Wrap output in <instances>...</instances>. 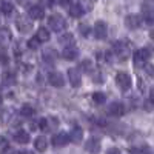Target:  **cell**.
Listing matches in <instances>:
<instances>
[{
	"label": "cell",
	"instance_id": "35",
	"mask_svg": "<svg viewBox=\"0 0 154 154\" xmlns=\"http://www.w3.org/2000/svg\"><path fill=\"white\" fill-rule=\"evenodd\" d=\"M38 128H40V130H43V131H48V122H46L45 117L38 120Z\"/></svg>",
	"mask_w": 154,
	"mask_h": 154
},
{
	"label": "cell",
	"instance_id": "8",
	"mask_svg": "<svg viewBox=\"0 0 154 154\" xmlns=\"http://www.w3.org/2000/svg\"><path fill=\"white\" fill-rule=\"evenodd\" d=\"M68 79H69V83L74 86V88H79L82 85V74H80V69L79 68H69L68 69Z\"/></svg>",
	"mask_w": 154,
	"mask_h": 154
},
{
	"label": "cell",
	"instance_id": "43",
	"mask_svg": "<svg viewBox=\"0 0 154 154\" xmlns=\"http://www.w3.org/2000/svg\"><path fill=\"white\" fill-rule=\"evenodd\" d=\"M43 2H45V3L48 5V6H53V5H54V3H53L54 0H43Z\"/></svg>",
	"mask_w": 154,
	"mask_h": 154
},
{
	"label": "cell",
	"instance_id": "24",
	"mask_svg": "<svg viewBox=\"0 0 154 154\" xmlns=\"http://www.w3.org/2000/svg\"><path fill=\"white\" fill-rule=\"evenodd\" d=\"M0 11L3 12L5 16H9V14H12V11H14V5H12L11 2H2L0 3Z\"/></svg>",
	"mask_w": 154,
	"mask_h": 154
},
{
	"label": "cell",
	"instance_id": "31",
	"mask_svg": "<svg viewBox=\"0 0 154 154\" xmlns=\"http://www.w3.org/2000/svg\"><path fill=\"white\" fill-rule=\"evenodd\" d=\"M79 32H80L83 37H88L89 34H91V28H89L88 25H85V23H80V25H79Z\"/></svg>",
	"mask_w": 154,
	"mask_h": 154
},
{
	"label": "cell",
	"instance_id": "30",
	"mask_svg": "<svg viewBox=\"0 0 154 154\" xmlns=\"http://www.w3.org/2000/svg\"><path fill=\"white\" fill-rule=\"evenodd\" d=\"M46 122H48V131H49V130H54V128L59 126V119L54 117V116H53V117H48Z\"/></svg>",
	"mask_w": 154,
	"mask_h": 154
},
{
	"label": "cell",
	"instance_id": "19",
	"mask_svg": "<svg viewBox=\"0 0 154 154\" xmlns=\"http://www.w3.org/2000/svg\"><path fill=\"white\" fill-rule=\"evenodd\" d=\"M34 146H35V149H37L38 152H45L46 148H48V140H46V137H43V136L37 137V139L34 140Z\"/></svg>",
	"mask_w": 154,
	"mask_h": 154
},
{
	"label": "cell",
	"instance_id": "38",
	"mask_svg": "<svg viewBox=\"0 0 154 154\" xmlns=\"http://www.w3.org/2000/svg\"><path fill=\"white\" fill-rule=\"evenodd\" d=\"M106 154H120V151H119L117 148H109V149L106 151Z\"/></svg>",
	"mask_w": 154,
	"mask_h": 154
},
{
	"label": "cell",
	"instance_id": "2",
	"mask_svg": "<svg viewBox=\"0 0 154 154\" xmlns=\"http://www.w3.org/2000/svg\"><path fill=\"white\" fill-rule=\"evenodd\" d=\"M66 20L63 19L60 14H53V16H49L48 17V26L53 29V31H56V32H60V31H63L66 28Z\"/></svg>",
	"mask_w": 154,
	"mask_h": 154
},
{
	"label": "cell",
	"instance_id": "27",
	"mask_svg": "<svg viewBox=\"0 0 154 154\" xmlns=\"http://www.w3.org/2000/svg\"><path fill=\"white\" fill-rule=\"evenodd\" d=\"M34 112H35V109L31 105H23L22 109H20V114L23 116V117H32Z\"/></svg>",
	"mask_w": 154,
	"mask_h": 154
},
{
	"label": "cell",
	"instance_id": "40",
	"mask_svg": "<svg viewBox=\"0 0 154 154\" xmlns=\"http://www.w3.org/2000/svg\"><path fill=\"white\" fill-rule=\"evenodd\" d=\"M149 100L154 103V88H151V91H149Z\"/></svg>",
	"mask_w": 154,
	"mask_h": 154
},
{
	"label": "cell",
	"instance_id": "4",
	"mask_svg": "<svg viewBox=\"0 0 154 154\" xmlns=\"http://www.w3.org/2000/svg\"><path fill=\"white\" fill-rule=\"evenodd\" d=\"M116 83H117V86H119V88L122 89V91L125 93V91H128V89L131 88V83H133L131 75L128 74V72L120 71V72L116 74Z\"/></svg>",
	"mask_w": 154,
	"mask_h": 154
},
{
	"label": "cell",
	"instance_id": "39",
	"mask_svg": "<svg viewBox=\"0 0 154 154\" xmlns=\"http://www.w3.org/2000/svg\"><path fill=\"white\" fill-rule=\"evenodd\" d=\"M37 126H38V122H31V130H32V131L37 130Z\"/></svg>",
	"mask_w": 154,
	"mask_h": 154
},
{
	"label": "cell",
	"instance_id": "33",
	"mask_svg": "<svg viewBox=\"0 0 154 154\" xmlns=\"http://www.w3.org/2000/svg\"><path fill=\"white\" fill-rule=\"evenodd\" d=\"M133 154H152L149 148H133Z\"/></svg>",
	"mask_w": 154,
	"mask_h": 154
},
{
	"label": "cell",
	"instance_id": "7",
	"mask_svg": "<svg viewBox=\"0 0 154 154\" xmlns=\"http://www.w3.org/2000/svg\"><path fill=\"white\" fill-rule=\"evenodd\" d=\"M142 25V17L139 14H128L125 17V26L128 29H139Z\"/></svg>",
	"mask_w": 154,
	"mask_h": 154
},
{
	"label": "cell",
	"instance_id": "13",
	"mask_svg": "<svg viewBox=\"0 0 154 154\" xmlns=\"http://www.w3.org/2000/svg\"><path fill=\"white\" fill-rule=\"evenodd\" d=\"M28 16L32 19V20H42L45 17V11H43V6L40 5H32L28 11Z\"/></svg>",
	"mask_w": 154,
	"mask_h": 154
},
{
	"label": "cell",
	"instance_id": "5",
	"mask_svg": "<svg viewBox=\"0 0 154 154\" xmlns=\"http://www.w3.org/2000/svg\"><path fill=\"white\" fill-rule=\"evenodd\" d=\"M151 53L146 49V48H142V49H137L134 53V66L136 68H140V66H145L146 60L149 59Z\"/></svg>",
	"mask_w": 154,
	"mask_h": 154
},
{
	"label": "cell",
	"instance_id": "41",
	"mask_svg": "<svg viewBox=\"0 0 154 154\" xmlns=\"http://www.w3.org/2000/svg\"><path fill=\"white\" fill-rule=\"evenodd\" d=\"M69 2H71V0H60V5H62V6H68Z\"/></svg>",
	"mask_w": 154,
	"mask_h": 154
},
{
	"label": "cell",
	"instance_id": "18",
	"mask_svg": "<svg viewBox=\"0 0 154 154\" xmlns=\"http://www.w3.org/2000/svg\"><path fill=\"white\" fill-rule=\"evenodd\" d=\"M29 134L25 131V130H19L16 134H14V140L17 143H22V145H25V143H28L29 142Z\"/></svg>",
	"mask_w": 154,
	"mask_h": 154
},
{
	"label": "cell",
	"instance_id": "3",
	"mask_svg": "<svg viewBox=\"0 0 154 154\" xmlns=\"http://www.w3.org/2000/svg\"><path fill=\"white\" fill-rule=\"evenodd\" d=\"M112 49H114V54L117 56L119 60H126L128 57H130V53H131L130 45H128L126 42H122V40L116 42L114 46H112Z\"/></svg>",
	"mask_w": 154,
	"mask_h": 154
},
{
	"label": "cell",
	"instance_id": "42",
	"mask_svg": "<svg viewBox=\"0 0 154 154\" xmlns=\"http://www.w3.org/2000/svg\"><path fill=\"white\" fill-rule=\"evenodd\" d=\"M19 154H34V152L29 149H22V151H19Z\"/></svg>",
	"mask_w": 154,
	"mask_h": 154
},
{
	"label": "cell",
	"instance_id": "45",
	"mask_svg": "<svg viewBox=\"0 0 154 154\" xmlns=\"http://www.w3.org/2000/svg\"><path fill=\"white\" fill-rule=\"evenodd\" d=\"M0 106H2V97H0Z\"/></svg>",
	"mask_w": 154,
	"mask_h": 154
},
{
	"label": "cell",
	"instance_id": "11",
	"mask_svg": "<svg viewBox=\"0 0 154 154\" xmlns=\"http://www.w3.org/2000/svg\"><path fill=\"white\" fill-rule=\"evenodd\" d=\"M108 114L114 116V117H120V116L125 114V106L122 102H112V103L108 106Z\"/></svg>",
	"mask_w": 154,
	"mask_h": 154
},
{
	"label": "cell",
	"instance_id": "15",
	"mask_svg": "<svg viewBox=\"0 0 154 154\" xmlns=\"http://www.w3.org/2000/svg\"><path fill=\"white\" fill-rule=\"evenodd\" d=\"M69 139H71V142H74V143H80L82 140H83V130H82L79 125H75L72 130H71Z\"/></svg>",
	"mask_w": 154,
	"mask_h": 154
},
{
	"label": "cell",
	"instance_id": "34",
	"mask_svg": "<svg viewBox=\"0 0 154 154\" xmlns=\"http://www.w3.org/2000/svg\"><path fill=\"white\" fill-rule=\"evenodd\" d=\"M0 63H2V65H8V63H9L8 54L5 53V51H0Z\"/></svg>",
	"mask_w": 154,
	"mask_h": 154
},
{
	"label": "cell",
	"instance_id": "25",
	"mask_svg": "<svg viewBox=\"0 0 154 154\" xmlns=\"http://www.w3.org/2000/svg\"><path fill=\"white\" fill-rule=\"evenodd\" d=\"M143 19L146 23H151V25L154 23V11L151 8H148L146 5L143 6Z\"/></svg>",
	"mask_w": 154,
	"mask_h": 154
},
{
	"label": "cell",
	"instance_id": "23",
	"mask_svg": "<svg viewBox=\"0 0 154 154\" xmlns=\"http://www.w3.org/2000/svg\"><path fill=\"white\" fill-rule=\"evenodd\" d=\"M11 117H12V111L9 108H3L2 111H0V123H3V125L9 123Z\"/></svg>",
	"mask_w": 154,
	"mask_h": 154
},
{
	"label": "cell",
	"instance_id": "37",
	"mask_svg": "<svg viewBox=\"0 0 154 154\" xmlns=\"http://www.w3.org/2000/svg\"><path fill=\"white\" fill-rule=\"evenodd\" d=\"M0 154H14V149L9 148V146H6L5 149H2V152H0Z\"/></svg>",
	"mask_w": 154,
	"mask_h": 154
},
{
	"label": "cell",
	"instance_id": "21",
	"mask_svg": "<svg viewBox=\"0 0 154 154\" xmlns=\"http://www.w3.org/2000/svg\"><path fill=\"white\" fill-rule=\"evenodd\" d=\"M69 16L74 17V19H80V17L83 16V8H82V5H79V3L71 5V8H69Z\"/></svg>",
	"mask_w": 154,
	"mask_h": 154
},
{
	"label": "cell",
	"instance_id": "28",
	"mask_svg": "<svg viewBox=\"0 0 154 154\" xmlns=\"http://www.w3.org/2000/svg\"><path fill=\"white\" fill-rule=\"evenodd\" d=\"M2 82L6 83V85H12V83H16V77L12 72H5L2 75Z\"/></svg>",
	"mask_w": 154,
	"mask_h": 154
},
{
	"label": "cell",
	"instance_id": "26",
	"mask_svg": "<svg viewBox=\"0 0 154 154\" xmlns=\"http://www.w3.org/2000/svg\"><path fill=\"white\" fill-rule=\"evenodd\" d=\"M105 100H106V96L105 93H100V91H96L93 94V102L96 105H102V103H105Z\"/></svg>",
	"mask_w": 154,
	"mask_h": 154
},
{
	"label": "cell",
	"instance_id": "6",
	"mask_svg": "<svg viewBox=\"0 0 154 154\" xmlns=\"http://www.w3.org/2000/svg\"><path fill=\"white\" fill-rule=\"evenodd\" d=\"M93 32H94V37L97 40H105L106 35H108V25L103 20H97L96 25H94Z\"/></svg>",
	"mask_w": 154,
	"mask_h": 154
},
{
	"label": "cell",
	"instance_id": "29",
	"mask_svg": "<svg viewBox=\"0 0 154 154\" xmlns=\"http://www.w3.org/2000/svg\"><path fill=\"white\" fill-rule=\"evenodd\" d=\"M80 69H83L85 72L93 71V62H91V60H88V59L82 60V63H80Z\"/></svg>",
	"mask_w": 154,
	"mask_h": 154
},
{
	"label": "cell",
	"instance_id": "22",
	"mask_svg": "<svg viewBox=\"0 0 154 154\" xmlns=\"http://www.w3.org/2000/svg\"><path fill=\"white\" fill-rule=\"evenodd\" d=\"M35 38H37L40 43L48 42V40H49V31H48L46 28H38V31L35 32Z\"/></svg>",
	"mask_w": 154,
	"mask_h": 154
},
{
	"label": "cell",
	"instance_id": "9",
	"mask_svg": "<svg viewBox=\"0 0 154 154\" xmlns=\"http://www.w3.org/2000/svg\"><path fill=\"white\" fill-rule=\"evenodd\" d=\"M48 82L53 85L54 88H62L63 85H65V77H63V74L54 71V72L48 74Z\"/></svg>",
	"mask_w": 154,
	"mask_h": 154
},
{
	"label": "cell",
	"instance_id": "36",
	"mask_svg": "<svg viewBox=\"0 0 154 154\" xmlns=\"http://www.w3.org/2000/svg\"><path fill=\"white\" fill-rule=\"evenodd\" d=\"M145 71H146L148 75L154 77V65H152V63H148V65H145Z\"/></svg>",
	"mask_w": 154,
	"mask_h": 154
},
{
	"label": "cell",
	"instance_id": "10",
	"mask_svg": "<svg viewBox=\"0 0 154 154\" xmlns=\"http://www.w3.org/2000/svg\"><path fill=\"white\" fill-rule=\"evenodd\" d=\"M100 148H102V143L97 137H91L88 139V142L85 143V149L89 152V154H99L100 152Z\"/></svg>",
	"mask_w": 154,
	"mask_h": 154
},
{
	"label": "cell",
	"instance_id": "44",
	"mask_svg": "<svg viewBox=\"0 0 154 154\" xmlns=\"http://www.w3.org/2000/svg\"><path fill=\"white\" fill-rule=\"evenodd\" d=\"M149 37H151L152 40H154V29H151V31H149Z\"/></svg>",
	"mask_w": 154,
	"mask_h": 154
},
{
	"label": "cell",
	"instance_id": "32",
	"mask_svg": "<svg viewBox=\"0 0 154 154\" xmlns=\"http://www.w3.org/2000/svg\"><path fill=\"white\" fill-rule=\"evenodd\" d=\"M38 45H40V42H38L35 37L29 38V40H28V43H26V46H28L29 49H37V48H38Z\"/></svg>",
	"mask_w": 154,
	"mask_h": 154
},
{
	"label": "cell",
	"instance_id": "16",
	"mask_svg": "<svg viewBox=\"0 0 154 154\" xmlns=\"http://www.w3.org/2000/svg\"><path fill=\"white\" fill-rule=\"evenodd\" d=\"M42 56H43V60L46 63H54L59 59V53H57L56 49H53V48H46L43 53H42Z\"/></svg>",
	"mask_w": 154,
	"mask_h": 154
},
{
	"label": "cell",
	"instance_id": "12",
	"mask_svg": "<svg viewBox=\"0 0 154 154\" xmlns=\"http://www.w3.org/2000/svg\"><path fill=\"white\" fill-rule=\"evenodd\" d=\"M69 142H71V139H69V134H66V133H59V134H56V136L53 137V145L57 146V148L65 146V145H68Z\"/></svg>",
	"mask_w": 154,
	"mask_h": 154
},
{
	"label": "cell",
	"instance_id": "14",
	"mask_svg": "<svg viewBox=\"0 0 154 154\" xmlns=\"http://www.w3.org/2000/svg\"><path fill=\"white\" fill-rule=\"evenodd\" d=\"M62 56H63V59H66V60H75L77 57H79V49H77V46H74V45L65 46Z\"/></svg>",
	"mask_w": 154,
	"mask_h": 154
},
{
	"label": "cell",
	"instance_id": "17",
	"mask_svg": "<svg viewBox=\"0 0 154 154\" xmlns=\"http://www.w3.org/2000/svg\"><path fill=\"white\" fill-rule=\"evenodd\" d=\"M11 38H12V34L8 28H0V45L2 46H8L11 43Z\"/></svg>",
	"mask_w": 154,
	"mask_h": 154
},
{
	"label": "cell",
	"instance_id": "1",
	"mask_svg": "<svg viewBox=\"0 0 154 154\" xmlns=\"http://www.w3.org/2000/svg\"><path fill=\"white\" fill-rule=\"evenodd\" d=\"M16 26L22 34H28L32 31V19L26 14H19L16 19Z\"/></svg>",
	"mask_w": 154,
	"mask_h": 154
},
{
	"label": "cell",
	"instance_id": "20",
	"mask_svg": "<svg viewBox=\"0 0 154 154\" xmlns=\"http://www.w3.org/2000/svg\"><path fill=\"white\" fill-rule=\"evenodd\" d=\"M59 43L62 46H71V45H74V35L71 32H66V34L60 35L59 37Z\"/></svg>",
	"mask_w": 154,
	"mask_h": 154
}]
</instances>
